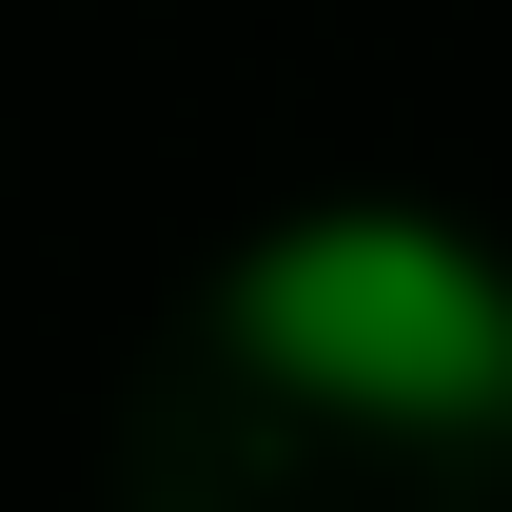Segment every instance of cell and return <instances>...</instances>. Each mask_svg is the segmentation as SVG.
Masks as SVG:
<instances>
[{"instance_id":"cell-1","label":"cell","mask_w":512,"mask_h":512,"mask_svg":"<svg viewBox=\"0 0 512 512\" xmlns=\"http://www.w3.org/2000/svg\"><path fill=\"white\" fill-rule=\"evenodd\" d=\"M237 355L256 375L335 394L375 434H493L512 414V276L434 217H296V237L237 256Z\"/></svg>"}]
</instances>
